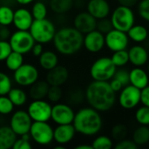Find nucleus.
<instances>
[{"instance_id":"nucleus-46","label":"nucleus","mask_w":149,"mask_h":149,"mask_svg":"<svg viewBox=\"0 0 149 149\" xmlns=\"http://www.w3.org/2000/svg\"><path fill=\"white\" fill-rule=\"evenodd\" d=\"M11 33L9 26L0 24V40H9Z\"/></svg>"},{"instance_id":"nucleus-3","label":"nucleus","mask_w":149,"mask_h":149,"mask_svg":"<svg viewBox=\"0 0 149 149\" xmlns=\"http://www.w3.org/2000/svg\"><path fill=\"white\" fill-rule=\"evenodd\" d=\"M76 132L85 136H93L102 128L103 121L100 112L93 107H84L76 113L72 122Z\"/></svg>"},{"instance_id":"nucleus-34","label":"nucleus","mask_w":149,"mask_h":149,"mask_svg":"<svg viewBox=\"0 0 149 149\" xmlns=\"http://www.w3.org/2000/svg\"><path fill=\"white\" fill-rule=\"evenodd\" d=\"M92 146L95 149H111L113 148V141L109 137L105 135H100L93 140Z\"/></svg>"},{"instance_id":"nucleus-17","label":"nucleus","mask_w":149,"mask_h":149,"mask_svg":"<svg viewBox=\"0 0 149 149\" xmlns=\"http://www.w3.org/2000/svg\"><path fill=\"white\" fill-rule=\"evenodd\" d=\"M76 133L77 132L73 124L58 125L54 128L53 140L58 144L66 145L74 139Z\"/></svg>"},{"instance_id":"nucleus-24","label":"nucleus","mask_w":149,"mask_h":149,"mask_svg":"<svg viewBox=\"0 0 149 149\" xmlns=\"http://www.w3.org/2000/svg\"><path fill=\"white\" fill-rule=\"evenodd\" d=\"M50 86L46 80H38L30 86L29 95L32 100H44L47 96Z\"/></svg>"},{"instance_id":"nucleus-35","label":"nucleus","mask_w":149,"mask_h":149,"mask_svg":"<svg viewBox=\"0 0 149 149\" xmlns=\"http://www.w3.org/2000/svg\"><path fill=\"white\" fill-rule=\"evenodd\" d=\"M14 105L7 95H0V114L9 115L14 110Z\"/></svg>"},{"instance_id":"nucleus-30","label":"nucleus","mask_w":149,"mask_h":149,"mask_svg":"<svg viewBox=\"0 0 149 149\" xmlns=\"http://www.w3.org/2000/svg\"><path fill=\"white\" fill-rule=\"evenodd\" d=\"M73 5V0H51L50 7L52 10L58 14L69 11Z\"/></svg>"},{"instance_id":"nucleus-8","label":"nucleus","mask_w":149,"mask_h":149,"mask_svg":"<svg viewBox=\"0 0 149 149\" xmlns=\"http://www.w3.org/2000/svg\"><path fill=\"white\" fill-rule=\"evenodd\" d=\"M9 42L12 51L19 52L23 55L31 52L33 45L36 43L29 31L20 30L11 33Z\"/></svg>"},{"instance_id":"nucleus-11","label":"nucleus","mask_w":149,"mask_h":149,"mask_svg":"<svg viewBox=\"0 0 149 149\" xmlns=\"http://www.w3.org/2000/svg\"><path fill=\"white\" fill-rule=\"evenodd\" d=\"M52 106L44 100H32L27 112L33 121H49L52 116Z\"/></svg>"},{"instance_id":"nucleus-52","label":"nucleus","mask_w":149,"mask_h":149,"mask_svg":"<svg viewBox=\"0 0 149 149\" xmlns=\"http://www.w3.org/2000/svg\"><path fill=\"white\" fill-rule=\"evenodd\" d=\"M76 149H93V147L92 145H87V144H83V145H79L75 147Z\"/></svg>"},{"instance_id":"nucleus-44","label":"nucleus","mask_w":149,"mask_h":149,"mask_svg":"<svg viewBox=\"0 0 149 149\" xmlns=\"http://www.w3.org/2000/svg\"><path fill=\"white\" fill-rule=\"evenodd\" d=\"M12 52L9 40H0V62L4 61Z\"/></svg>"},{"instance_id":"nucleus-12","label":"nucleus","mask_w":149,"mask_h":149,"mask_svg":"<svg viewBox=\"0 0 149 149\" xmlns=\"http://www.w3.org/2000/svg\"><path fill=\"white\" fill-rule=\"evenodd\" d=\"M141 90L129 84L124 86L119 95V104L126 110H131L141 103Z\"/></svg>"},{"instance_id":"nucleus-45","label":"nucleus","mask_w":149,"mask_h":149,"mask_svg":"<svg viewBox=\"0 0 149 149\" xmlns=\"http://www.w3.org/2000/svg\"><path fill=\"white\" fill-rule=\"evenodd\" d=\"M138 145L133 140H121L115 145L116 149H136Z\"/></svg>"},{"instance_id":"nucleus-16","label":"nucleus","mask_w":149,"mask_h":149,"mask_svg":"<svg viewBox=\"0 0 149 149\" xmlns=\"http://www.w3.org/2000/svg\"><path fill=\"white\" fill-rule=\"evenodd\" d=\"M98 20L88 11H82L76 15L73 20L74 27L83 34H86L97 28Z\"/></svg>"},{"instance_id":"nucleus-33","label":"nucleus","mask_w":149,"mask_h":149,"mask_svg":"<svg viewBox=\"0 0 149 149\" xmlns=\"http://www.w3.org/2000/svg\"><path fill=\"white\" fill-rule=\"evenodd\" d=\"M111 59L113 62V64L116 65V67H122L129 62L128 52L127 50L113 52Z\"/></svg>"},{"instance_id":"nucleus-32","label":"nucleus","mask_w":149,"mask_h":149,"mask_svg":"<svg viewBox=\"0 0 149 149\" xmlns=\"http://www.w3.org/2000/svg\"><path fill=\"white\" fill-rule=\"evenodd\" d=\"M14 10L8 5H0V24L10 26L13 24Z\"/></svg>"},{"instance_id":"nucleus-48","label":"nucleus","mask_w":149,"mask_h":149,"mask_svg":"<svg viewBox=\"0 0 149 149\" xmlns=\"http://www.w3.org/2000/svg\"><path fill=\"white\" fill-rule=\"evenodd\" d=\"M109 84H110L111 88H112L115 93L120 92L121 89L124 87V86H122V84H121L118 79H114V78H113V79L109 81Z\"/></svg>"},{"instance_id":"nucleus-6","label":"nucleus","mask_w":149,"mask_h":149,"mask_svg":"<svg viewBox=\"0 0 149 149\" xmlns=\"http://www.w3.org/2000/svg\"><path fill=\"white\" fill-rule=\"evenodd\" d=\"M110 19L113 29L124 32H127L135 23V16L133 10L131 7L124 5L116 7L113 10Z\"/></svg>"},{"instance_id":"nucleus-25","label":"nucleus","mask_w":149,"mask_h":149,"mask_svg":"<svg viewBox=\"0 0 149 149\" xmlns=\"http://www.w3.org/2000/svg\"><path fill=\"white\" fill-rule=\"evenodd\" d=\"M39 65L45 71H49L58 64V55L52 51H44L42 54L38 57Z\"/></svg>"},{"instance_id":"nucleus-51","label":"nucleus","mask_w":149,"mask_h":149,"mask_svg":"<svg viewBox=\"0 0 149 149\" xmlns=\"http://www.w3.org/2000/svg\"><path fill=\"white\" fill-rule=\"evenodd\" d=\"M18 4L20 5H23V6H25V5H28V4H31V3H33L35 0H15Z\"/></svg>"},{"instance_id":"nucleus-53","label":"nucleus","mask_w":149,"mask_h":149,"mask_svg":"<svg viewBox=\"0 0 149 149\" xmlns=\"http://www.w3.org/2000/svg\"><path fill=\"white\" fill-rule=\"evenodd\" d=\"M148 72H149V65H148Z\"/></svg>"},{"instance_id":"nucleus-31","label":"nucleus","mask_w":149,"mask_h":149,"mask_svg":"<svg viewBox=\"0 0 149 149\" xmlns=\"http://www.w3.org/2000/svg\"><path fill=\"white\" fill-rule=\"evenodd\" d=\"M31 12L34 19H44L46 18L48 14V9L45 3L38 1L33 3Z\"/></svg>"},{"instance_id":"nucleus-7","label":"nucleus","mask_w":149,"mask_h":149,"mask_svg":"<svg viewBox=\"0 0 149 149\" xmlns=\"http://www.w3.org/2000/svg\"><path fill=\"white\" fill-rule=\"evenodd\" d=\"M54 128L48 121H33L30 129L31 139L38 145L47 146L52 142Z\"/></svg>"},{"instance_id":"nucleus-20","label":"nucleus","mask_w":149,"mask_h":149,"mask_svg":"<svg viewBox=\"0 0 149 149\" xmlns=\"http://www.w3.org/2000/svg\"><path fill=\"white\" fill-rule=\"evenodd\" d=\"M87 11L97 20L107 17L111 8L107 0H90L87 3Z\"/></svg>"},{"instance_id":"nucleus-50","label":"nucleus","mask_w":149,"mask_h":149,"mask_svg":"<svg viewBox=\"0 0 149 149\" xmlns=\"http://www.w3.org/2000/svg\"><path fill=\"white\" fill-rule=\"evenodd\" d=\"M120 5H124L127 7H133L139 3V0H117Z\"/></svg>"},{"instance_id":"nucleus-42","label":"nucleus","mask_w":149,"mask_h":149,"mask_svg":"<svg viewBox=\"0 0 149 149\" xmlns=\"http://www.w3.org/2000/svg\"><path fill=\"white\" fill-rule=\"evenodd\" d=\"M98 31L102 32L103 34H107L108 31H110L112 29H113L111 19H108L107 17L99 19L97 22V28Z\"/></svg>"},{"instance_id":"nucleus-5","label":"nucleus","mask_w":149,"mask_h":149,"mask_svg":"<svg viewBox=\"0 0 149 149\" xmlns=\"http://www.w3.org/2000/svg\"><path fill=\"white\" fill-rule=\"evenodd\" d=\"M116 71L117 67L111 58L101 57L93 63L90 68V75L93 80L110 81L113 78Z\"/></svg>"},{"instance_id":"nucleus-39","label":"nucleus","mask_w":149,"mask_h":149,"mask_svg":"<svg viewBox=\"0 0 149 149\" xmlns=\"http://www.w3.org/2000/svg\"><path fill=\"white\" fill-rule=\"evenodd\" d=\"M63 96V92L60 86H51L47 93L46 98L48 99L49 102L52 103H58Z\"/></svg>"},{"instance_id":"nucleus-43","label":"nucleus","mask_w":149,"mask_h":149,"mask_svg":"<svg viewBox=\"0 0 149 149\" xmlns=\"http://www.w3.org/2000/svg\"><path fill=\"white\" fill-rule=\"evenodd\" d=\"M114 79H118L123 86H126L130 84V79H129V72L126 69H119L116 71L114 76Z\"/></svg>"},{"instance_id":"nucleus-15","label":"nucleus","mask_w":149,"mask_h":149,"mask_svg":"<svg viewBox=\"0 0 149 149\" xmlns=\"http://www.w3.org/2000/svg\"><path fill=\"white\" fill-rule=\"evenodd\" d=\"M84 47L91 53L100 52L106 45L105 35L100 31L93 30L84 36Z\"/></svg>"},{"instance_id":"nucleus-36","label":"nucleus","mask_w":149,"mask_h":149,"mask_svg":"<svg viewBox=\"0 0 149 149\" xmlns=\"http://www.w3.org/2000/svg\"><path fill=\"white\" fill-rule=\"evenodd\" d=\"M135 119L140 125L149 126V107L143 106L137 109Z\"/></svg>"},{"instance_id":"nucleus-27","label":"nucleus","mask_w":149,"mask_h":149,"mask_svg":"<svg viewBox=\"0 0 149 149\" xmlns=\"http://www.w3.org/2000/svg\"><path fill=\"white\" fill-rule=\"evenodd\" d=\"M7 96L10 98L15 107H22L27 102V93L19 87H12L8 93Z\"/></svg>"},{"instance_id":"nucleus-9","label":"nucleus","mask_w":149,"mask_h":149,"mask_svg":"<svg viewBox=\"0 0 149 149\" xmlns=\"http://www.w3.org/2000/svg\"><path fill=\"white\" fill-rule=\"evenodd\" d=\"M38 70L31 64L24 63L17 70L13 72V79L20 86H31L38 80Z\"/></svg>"},{"instance_id":"nucleus-2","label":"nucleus","mask_w":149,"mask_h":149,"mask_svg":"<svg viewBox=\"0 0 149 149\" xmlns=\"http://www.w3.org/2000/svg\"><path fill=\"white\" fill-rule=\"evenodd\" d=\"M54 48L62 55L71 56L84 46V34L73 27H63L56 31L52 40Z\"/></svg>"},{"instance_id":"nucleus-19","label":"nucleus","mask_w":149,"mask_h":149,"mask_svg":"<svg viewBox=\"0 0 149 149\" xmlns=\"http://www.w3.org/2000/svg\"><path fill=\"white\" fill-rule=\"evenodd\" d=\"M47 72H48L46 74L45 80L50 86H61L67 81L69 78V72L63 65H58L57 66Z\"/></svg>"},{"instance_id":"nucleus-41","label":"nucleus","mask_w":149,"mask_h":149,"mask_svg":"<svg viewBox=\"0 0 149 149\" xmlns=\"http://www.w3.org/2000/svg\"><path fill=\"white\" fill-rule=\"evenodd\" d=\"M138 13L142 19L149 22V0L139 1Z\"/></svg>"},{"instance_id":"nucleus-49","label":"nucleus","mask_w":149,"mask_h":149,"mask_svg":"<svg viewBox=\"0 0 149 149\" xmlns=\"http://www.w3.org/2000/svg\"><path fill=\"white\" fill-rule=\"evenodd\" d=\"M43 52H44V47H43V45L40 43H35V45H33V47L31 51L32 55L35 57H38V58L42 54Z\"/></svg>"},{"instance_id":"nucleus-47","label":"nucleus","mask_w":149,"mask_h":149,"mask_svg":"<svg viewBox=\"0 0 149 149\" xmlns=\"http://www.w3.org/2000/svg\"><path fill=\"white\" fill-rule=\"evenodd\" d=\"M141 103L143 106L149 107V85L141 90Z\"/></svg>"},{"instance_id":"nucleus-1","label":"nucleus","mask_w":149,"mask_h":149,"mask_svg":"<svg viewBox=\"0 0 149 149\" xmlns=\"http://www.w3.org/2000/svg\"><path fill=\"white\" fill-rule=\"evenodd\" d=\"M115 93L109 81L93 80L86 89V99L91 107L99 112H107L112 109L116 102Z\"/></svg>"},{"instance_id":"nucleus-10","label":"nucleus","mask_w":149,"mask_h":149,"mask_svg":"<svg viewBox=\"0 0 149 149\" xmlns=\"http://www.w3.org/2000/svg\"><path fill=\"white\" fill-rule=\"evenodd\" d=\"M32 122L27 111L17 110L11 114L9 126L17 136H21L29 134Z\"/></svg>"},{"instance_id":"nucleus-29","label":"nucleus","mask_w":149,"mask_h":149,"mask_svg":"<svg viewBox=\"0 0 149 149\" xmlns=\"http://www.w3.org/2000/svg\"><path fill=\"white\" fill-rule=\"evenodd\" d=\"M133 141L138 145L142 146L149 142V127L148 126L141 125L138 127L133 134Z\"/></svg>"},{"instance_id":"nucleus-38","label":"nucleus","mask_w":149,"mask_h":149,"mask_svg":"<svg viewBox=\"0 0 149 149\" xmlns=\"http://www.w3.org/2000/svg\"><path fill=\"white\" fill-rule=\"evenodd\" d=\"M32 145L31 144V136L30 134H26L17 138L12 148L13 149H31Z\"/></svg>"},{"instance_id":"nucleus-4","label":"nucleus","mask_w":149,"mask_h":149,"mask_svg":"<svg viewBox=\"0 0 149 149\" xmlns=\"http://www.w3.org/2000/svg\"><path fill=\"white\" fill-rule=\"evenodd\" d=\"M30 33L36 43L42 45L52 42L56 34L55 24L49 19H34L30 30Z\"/></svg>"},{"instance_id":"nucleus-26","label":"nucleus","mask_w":149,"mask_h":149,"mask_svg":"<svg viewBox=\"0 0 149 149\" xmlns=\"http://www.w3.org/2000/svg\"><path fill=\"white\" fill-rule=\"evenodd\" d=\"M127 33L129 39L135 43H142L148 37V29L141 24H134Z\"/></svg>"},{"instance_id":"nucleus-40","label":"nucleus","mask_w":149,"mask_h":149,"mask_svg":"<svg viewBox=\"0 0 149 149\" xmlns=\"http://www.w3.org/2000/svg\"><path fill=\"white\" fill-rule=\"evenodd\" d=\"M127 134V128L125 125L119 124L114 126L112 129V136L117 141H121L125 139Z\"/></svg>"},{"instance_id":"nucleus-13","label":"nucleus","mask_w":149,"mask_h":149,"mask_svg":"<svg viewBox=\"0 0 149 149\" xmlns=\"http://www.w3.org/2000/svg\"><path fill=\"white\" fill-rule=\"evenodd\" d=\"M106 46L112 52L126 50L129 44V38L127 32L112 29L105 34Z\"/></svg>"},{"instance_id":"nucleus-23","label":"nucleus","mask_w":149,"mask_h":149,"mask_svg":"<svg viewBox=\"0 0 149 149\" xmlns=\"http://www.w3.org/2000/svg\"><path fill=\"white\" fill-rule=\"evenodd\" d=\"M17 135L12 131L10 126L0 127V149L12 148Z\"/></svg>"},{"instance_id":"nucleus-28","label":"nucleus","mask_w":149,"mask_h":149,"mask_svg":"<svg viewBox=\"0 0 149 149\" xmlns=\"http://www.w3.org/2000/svg\"><path fill=\"white\" fill-rule=\"evenodd\" d=\"M4 63L9 71L15 72L24 64V55L12 51L4 60Z\"/></svg>"},{"instance_id":"nucleus-18","label":"nucleus","mask_w":149,"mask_h":149,"mask_svg":"<svg viewBox=\"0 0 149 149\" xmlns=\"http://www.w3.org/2000/svg\"><path fill=\"white\" fill-rule=\"evenodd\" d=\"M34 18L31 10L26 8H18L14 10V17H13V25L17 30L20 31H29Z\"/></svg>"},{"instance_id":"nucleus-37","label":"nucleus","mask_w":149,"mask_h":149,"mask_svg":"<svg viewBox=\"0 0 149 149\" xmlns=\"http://www.w3.org/2000/svg\"><path fill=\"white\" fill-rule=\"evenodd\" d=\"M12 88L10 78L3 72H0V95H7Z\"/></svg>"},{"instance_id":"nucleus-14","label":"nucleus","mask_w":149,"mask_h":149,"mask_svg":"<svg viewBox=\"0 0 149 149\" xmlns=\"http://www.w3.org/2000/svg\"><path fill=\"white\" fill-rule=\"evenodd\" d=\"M75 117L73 109L65 103H55L52 108L51 120L57 125L72 124Z\"/></svg>"},{"instance_id":"nucleus-22","label":"nucleus","mask_w":149,"mask_h":149,"mask_svg":"<svg viewBox=\"0 0 149 149\" xmlns=\"http://www.w3.org/2000/svg\"><path fill=\"white\" fill-rule=\"evenodd\" d=\"M129 79L131 85L141 90L148 86V74L140 66H135L129 72Z\"/></svg>"},{"instance_id":"nucleus-21","label":"nucleus","mask_w":149,"mask_h":149,"mask_svg":"<svg viewBox=\"0 0 149 149\" xmlns=\"http://www.w3.org/2000/svg\"><path fill=\"white\" fill-rule=\"evenodd\" d=\"M129 62L134 66L141 67L148 60V52L147 49L141 45H134L128 51Z\"/></svg>"}]
</instances>
